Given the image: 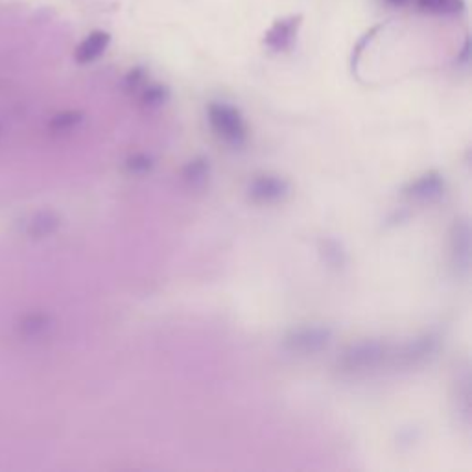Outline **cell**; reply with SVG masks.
I'll return each mask as SVG.
<instances>
[{
	"label": "cell",
	"mask_w": 472,
	"mask_h": 472,
	"mask_svg": "<svg viewBox=\"0 0 472 472\" xmlns=\"http://www.w3.org/2000/svg\"><path fill=\"white\" fill-rule=\"evenodd\" d=\"M208 122L216 135L230 146H242L248 139V126L240 111L224 101H213L207 109Z\"/></svg>",
	"instance_id": "cell-2"
},
{
	"label": "cell",
	"mask_w": 472,
	"mask_h": 472,
	"mask_svg": "<svg viewBox=\"0 0 472 472\" xmlns=\"http://www.w3.org/2000/svg\"><path fill=\"white\" fill-rule=\"evenodd\" d=\"M109 43H111V35L107 32H101V30H96L79 43V46L76 48V61L81 63V65L96 61L107 50Z\"/></svg>",
	"instance_id": "cell-9"
},
{
	"label": "cell",
	"mask_w": 472,
	"mask_h": 472,
	"mask_svg": "<svg viewBox=\"0 0 472 472\" xmlns=\"http://www.w3.org/2000/svg\"><path fill=\"white\" fill-rule=\"evenodd\" d=\"M303 24V15H288V17L277 19L271 24L270 30L264 34V45L271 52H286L290 50L295 41H297L299 30Z\"/></svg>",
	"instance_id": "cell-5"
},
{
	"label": "cell",
	"mask_w": 472,
	"mask_h": 472,
	"mask_svg": "<svg viewBox=\"0 0 472 472\" xmlns=\"http://www.w3.org/2000/svg\"><path fill=\"white\" fill-rule=\"evenodd\" d=\"M332 340V331L323 325H304L295 326L282 337V348L290 354L308 356V354L321 353L328 347Z\"/></svg>",
	"instance_id": "cell-3"
},
{
	"label": "cell",
	"mask_w": 472,
	"mask_h": 472,
	"mask_svg": "<svg viewBox=\"0 0 472 472\" xmlns=\"http://www.w3.org/2000/svg\"><path fill=\"white\" fill-rule=\"evenodd\" d=\"M0 133H2V128H0Z\"/></svg>",
	"instance_id": "cell-19"
},
{
	"label": "cell",
	"mask_w": 472,
	"mask_h": 472,
	"mask_svg": "<svg viewBox=\"0 0 472 472\" xmlns=\"http://www.w3.org/2000/svg\"><path fill=\"white\" fill-rule=\"evenodd\" d=\"M168 98H170L168 87L161 83L146 85L141 92V104L144 107H150V109L164 106V104L168 101Z\"/></svg>",
	"instance_id": "cell-13"
},
{
	"label": "cell",
	"mask_w": 472,
	"mask_h": 472,
	"mask_svg": "<svg viewBox=\"0 0 472 472\" xmlns=\"http://www.w3.org/2000/svg\"><path fill=\"white\" fill-rule=\"evenodd\" d=\"M437 348V337L433 334H424V336H419L415 340H410L404 345H400L395 353L389 354V358L393 360V364L397 367H417L424 364V362L435 353Z\"/></svg>",
	"instance_id": "cell-4"
},
{
	"label": "cell",
	"mask_w": 472,
	"mask_h": 472,
	"mask_svg": "<svg viewBox=\"0 0 472 472\" xmlns=\"http://www.w3.org/2000/svg\"><path fill=\"white\" fill-rule=\"evenodd\" d=\"M450 249L452 262L460 271L465 273L471 262V227L466 219H455L450 233Z\"/></svg>",
	"instance_id": "cell-7"
},
{
	"label": "cell",
	"mask_w": 472,
	"mask_h": 472,
	"mask_svg": "<svg viewBox=\"0 0 472 472\" xmlns=\"http://www.w3.org/2000/svg\"><path fill=\"white\" fill-rule=\"evenodd\" d=\"M59 224H61V219L54 210H41L30 222L28 233L34 238H45V236L56 233Z\"/></svg>",
	"instance_id": "cell-10"
},
{
	"label": "cell",
	"mask_w": 472,
	"mask_h": 472,
	"mask_svg": "<svg viewBox=\"0 0 472 472\" xmlns=\"http://www.w3.org/2000/svg\"><path fill=\"white\" fill-rule=\"evenodd\" d=\"M391 2H404V0H391Z\"/></svg>",
	"instance_id": "cell-18"
},
{
	"label": "cell",
	"mask_w": 472,
	"mask_h": 472,
	"mask_svg": "<svg viewBox=\"0 0 472 472\" xmlns=\"http://www.w3.org/2000/svg\"><path fill=\"white\" fill-rule=\"evenodd\" d=\"M389 354V347L380 340H362L343 348L337 358V369L347 375H362L377 369Z\"/></svg>",
	"instance_id": "cell-1"
},
{
	"label": "cell",
	"mask_w": 472,
	"mask_h": 472,
	"mask_svg": "<svg viewBox=\"0 0 472 472\" xmlns=\"http://www.w3.org/2000/svg\"><path fill=\"white\" fill-rule=\"evenodd\" d=\"M183 177L188 185L201 186L208 177V161L207 159H194L183 168Z\"/></svg>",
	"instance_id": "cell-14"
},
{
	"label": "cell",
	"mask_w": 472,
	"mask_h": 472,
	"mask_svg": "<svg viewBox=\"0 0 472 472\" xmlns=\"http://www.w3.org/2000/svg\"><path fill=\"white\" fill-rule=\"evenodd\" d=\"M290 192V183L279 175H257L248 186L249 197L255 203L279 201Z\"/></svg>",
	"instance_id": "cell-6"
},
{
	"label": "cell",
	"mask_w": 472,
	"mask_h": 472,
	"mask_svg": "<svg viewBox=\"0 0 472 472\" xmlns=\"http://www.w3.org/2000/svg\"><path fill=\"white\" fill-rule=\"evenodd\" d=\"M422 12L433 15H460L465 12V0H417Z\"/></svg>",
	"instance_id": "cell-11"
},
{
	"label": "cell",
	"mask_w": 472,
	"mask_h": 472,
	"mask_svg": "<svg viewBox=\"0 0 472 472\" xmlns=\"http://www.w3.org/2000/svg\"><path fill=\"white\" fill-rule=\"evenodd\" d=\"M153 166L152 159L148 157V155H144V153H135L133 157L128 159V163H126V168H128V172L130 174H146V172H150Z\"/></svg>",
	"instance_id": "cell-17"
},
{
	"label": "cell",
	"mask_w": 472,
	"mask_h": 472,
	"mask_svg": "<svg viewBox=\"0 0 472 472\" xmlns=\"http://www.w3.org/2000/svg\"><path fill=\"white\" fill-rule=\"evenodd\" d=\"M52 326V317L45 312H32V314H26L19 323V331L21 334L28 337H35L45 334L48 328Z\"/></svg>",
	"instance_id": "cell-12"
},
{
	"label": "cell",
	"mask_w": 472,
	"mask_h": 472,
	"mask_svg": "<svg viewBox=\"0 0 472 472\" xmlns=\"http://www.w3.org/2000/svg\"><path fill=\"white\" fill-rule=\"evenodd\" d=\"M404 192L406 196L413 199V201H433V199L443 196L444 181L437 172H428V174H422L421 177H417L415 181H411L410 185L404 188Z\"/></svg>",
	"instance_id": "cell-8"
},
{
	"label": "cell",
	"mask_w": 472,
	"mask_h": 472,
	"mask_svg": "<svg viewBox=\"0 0 472 472\" xmlns=\"http://www.w3.org/2000/svg\"><path fill=\"white\" fill-rule=\"evenodd\" d=\"M323 248H321V253H323V259H325L326 264L331 266H343L345 264V253H343V249L340 248V244L334 242V240H325V242L321 244Z\"/></svg>",
	"instance_id": "cell-16"
},
{
	"label": "cell",
	"mask_w": 472,
	"mask_h": 472,
	"mask_svg": "<svg viewBox=\"0 0 472 472\" xmlns=\"http://www.w3.org/2000/svg\"><path fill=\"white\" fill-rule=\"evenodd\" d=\"M81 122H83V112L81 111H63L57 112L56 117H52L48 128L56 133H63V131L74 130Z\"/></svg>",
	"instance_id": "cell-15"
}]
</instances>
